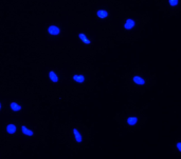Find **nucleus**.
I'll return each mask as SVG.
<instances>
[{"label":"nucleus","instance_id":"f257e3e1","mask_svg":"<svg viewBox=\"0 0 181 159\" xmlns=\"http://www.w3.org/2000/svg\"><path fill=\"white\" fill-rule=\"evenodd\" d=\"M135 26H136V21L134 20V19H131V18L126 19V21H125V23H124L125 30H132Z\"/></svg>","mask_w":181,"mask_h":159},{"label":"nucleus","instance_id":"f03ea898","mask_svg":"<svg viewBox=\"0 0 181 159\" xmlns=\"http://www.w3.org/2000/svg\"><path fill=\"white\" fill-rule=\"evenodd\" d=\"M132 81L135 82V84H137V85H144L145 82H146L144 78L141 77V76H138V75H136V76L132 77Z\"/></svg>","mask_w":181,"mask_h":159},{"label":"nucleus","instance_id":"7ed1b4c3","mask_svg":"<svg viewBox=\"0 0 181 159\" xmlns=\"http://www.w3.org/2000/svg\"><path fill=\"white\" fill-rule=\"evenodd\" d=\"M138 123V117H136V116H130V117H128L127 118V124L130 126H136Z\"/></svg>","mask_w":181,"mask_h":159},{"label":"nucleus","instance_id":"20e7f679","mask_svg":"<svg viewBox=\"0 0 181 159\" xmlns=\"http://www.w3.org/2000/svg\"><path fill=\"white\" fill-rule=\"evenodd\" d=\"M96 15H98V17H100L101 19H104L108 16V12H107V11H104V10H100V11H98Z\"/></svg>","mask_w":181,"mask_h":159},{"label":"nucleus","instance_id":"39448f33","mask_svg":"<svg viewBox=\"0 0 181 159\" xmlns=\"http://www.w3.org/2000/svg\"><path fill=\"white\" fill-rule=\"evenodd\" d=\"M49 33L51 35H57V34H60V28H56V26H50Z\"/></svg>","mask_w":181,"mask_h":159},{"label":"nucleus","instance_id":"423d86ee","mask_svg":"<svg viewBox=\"0 0 181 159\" xmlns=\"http://www.w3.org/2000/svg\"><path fill=\"white\" fill-rule=\"evenodd\" d=\"M6 131L10 134H14L16 132V126L14 124H9L8 128H6Z\"/></svg>","mask_w":181,"mask_h":159},{"label":"nucleus","instance_id":"0eeeda50","mask_svg":"<svg viewBox=\"0 0 181 159\" xmlns=\"http://www.w3.org/2000/svg\"><path fill=\"white\" fill-rule=\"evenodd\" d=\"M73 133H74V136H75V139H76V141H78V142H80V141H82V136H80V134L78 133V131L76 130V128H74V130H73Z\"/></svg>","mask_w":181,"mask_h":159},{"label":"nucleus","instance_id":"6e6552de","mask_svg":"<svg viewBox=\"0 0 181 159\" xmlns=\"http://www.w3.org/2000/svg\"><path fill=\"white\" fill-rule=\"evenodd\" d=\"M73 79L76 82H84L85 78H84V76H82V75H75V76H73Z\"/></svg>","mask_w":181,"mask_h":159},{"label":"nucleus","instance_id":"1a4fd4ad","mask_svg":"<svg viewBox=\"0 0 181 159\" xmlns=\"http://www.w3.org/2000/svg\"><path fill=\"white\" fill-rule=\"evenodd\" d=\"M49 76H50V79H51V80H52V81H53V82H56L57 80H58V78H57L56 74H55L54 72H50Z\"/></svg>","mask_w":181,"mask_h":159},{"label":"nucleus","instance_id":"9d476101","mask_svg":"<svg viewBox=\"0 0 181 159\" xmlns=\"http://www.w3.org/2000/svg\"><path fill=\"white\" fill-rule=\"evenodd\" d=\"M22 132H23V134H26V135H28V136H32V135H33V132L28 130L26 126H22Z\"/></svg>","mask_w":181,"mask_h":159},{"label":"nucleus","instance_id":"9b49d317","mask_svg":"<svg viewBox=\"0 0 181 159\" xmlns=\"http://www.w3.org/2000/svg\"><path fill=\"white\" fill-rule=\"evenodd\" d=\"M11 108H12V110H13V111H16V112H17V111L20 110L21 106H20V105L17 104V103L13 102V103H12V104H11Z\"/></svg>","mask_w":181,"mask_h":159},{"label":"nucleus","instance_id":"f8f14e48","mask_svg":"<svg viewBox=\"0 0 181 159\" xmlns=\"http://www.w3.org/2000/svg\"><path fill=\"white\" fill-rule=\"evenodd\" d=\"M80 38L82 39V40H83L86 44H89V43H90V40H89V39H87V37H86L85 35H84V34H80Z\"/></svg>","mask_w":181,"mask_h":159},{"label":"nucleus","instance_id":"ddd939ff","mask_svg":"<svg viewBox=\"0 0 181 159\" xmlns=\"http://www.w3.org/2000/svg\"><path fill=\"white\" fill-rule=\"evenodd\" d=\"M168 4L171 6H177L179 4V0H168Z\"/></svg>","mask_w":181,"mask_h":159},{"label":"nucleus","instance_id":"4468645a","mask_svg":"<svg viewBox=\"0 0 181 159\" xmlns=\"http://www.w3.org/2000/svg\"><path fill=\"white\" fill-rule=\"evenodd\" d=\"M176 149L181 153V141H179V142H177L176 143Z\"/></svg>","mask_w":181,"mask_h":159},{"label":"nucleus","instance_id":"2eb2a0df","mask_svg":"<svg viewBox=\"0 0 181 159\" xmlns=\"http://www.w3.org/2000/svg\"><path fill=\"white\" fill-rule=\"evenodd\" d=\"M0 109H1V104H0Z\"/></svg>","mask_w":181,"mask_h":159}]
</instances>
